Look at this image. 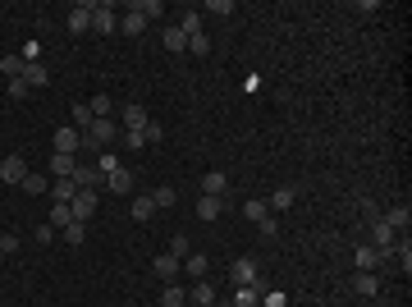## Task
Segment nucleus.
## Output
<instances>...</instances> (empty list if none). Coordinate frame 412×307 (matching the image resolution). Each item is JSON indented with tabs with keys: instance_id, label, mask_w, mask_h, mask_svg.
<instances>
[{
	"instance_id": "c756f323",
	"label": "nucleus",
	"mask_w": 412,
	"mask_h": 307,
	"mask_svg": "<svg viewBox=\"0 0 412 307\" xmlns=\"http://www.w3.org/2000/svg\"><path fill=\"white\" fill-rule=\"evenodd\" d=\"M74 193H78L74 179H55L51 184V202H74Z\"/></svg>"
},
{
	"instance_id": "393cba45",
	"label": "nucleus",
	"mask_w": 412,
	"mask_h": 307,
	"mask_svg": "<svg viewBox=\"0 0 412 307\" xmlns=\"http://www.w3.org/2000/svg\"><path fill=\"white\" fill-rule=\"evenodd\" d=\"M69 220H74V211H69V202H51V220H46V225H51V230H65Z\"/></svg>"
},
{
	"instance_id": "a211bd4d",
	"label": "nucleus",
	"mask_w": 412,
	"mask_h": 307,
	"mask_svg": "<svg viewBox=\"0 0 412 307\" xmlns=\"http://www.w3.org/2000/svg\"><path fill=\"white\" fill-rule=\"evenodd\" d=\"M120 33H129V37L147 33V14H142L138 5H133V10H129V14H124V19H120Z\"/></svg>"
},
{
	"instance_id": "58836bf2",
	"label": "nucleus",
	"mask_w": 412,
	"mask_h": 307,
	"mask_svg": "<svg viewBox=\"0 0 412 307\" xmlns=\"http://www.w3.org/2000/svg\"><path fill=\"white\" fill-rule=\"evenodd\" d=\"M115 170H120V161H115V152H101V156H97V175L106 179V175H115Z\"/></svg>"
},
{
	"instance_id": "f03ea898",
	"label": "nucleus",
	"mask_w": 412,
	"mask_h": 307,
	"mask_svg": "<svg viewBox=\"0 0 412 307\" xmlns=\"http://www.w3.org/2000/svg\"><path fill=\"white\" fill-rule=\"evenodd\" d=\"M97 202H101V193H97V188H78V193H74V202H69V211H74V220H83V225H87V220L97 216Z\"/></svg>"
},
{
	"instance_id": "423d86ee",
	"label": "nucleus",
	"mask_w": 412,
	"mask_h": 307,
	"mask_svg": "<svg viewBox=\"0 0 412 307\" xmlns=\"http://www.w3.org/2000/svg\"><path fill=\"white\" fill-rule=\"evenodd\" d=\"M55 152L78 156V152H83V133H78L74 124H60V129H55Z\"/></svg>"
},
{
	"instance_id": "f704fd0d",
	"label": "nucleus",
	"mask_w": 412,
	"mask_h": 307,
	"mask_svg": "<svg viewBox=\"0 0 412 307\" xmlns=\"http://www.w3.org/2000/svg\"><path fill=\"white\" fill-rule=\"evenodd\" d=\"M152 202H156V211H165V207H174V202H179V193H174L170 184H161V188L152 193Z\"/></svg>"
},
{
	"instance_id": "8fccbe9b",
	"label": "nucleus",
	"mask_w": 412,
	"mask_h": 307,
	"mask_svg": "<svg viewBox=\"0 0 412 307\" xmlns=\"http://www.w3.org/2000/svg\"><path fill=\"white\" fill-rule=\"evenodd\" d=\"M362 216H367V225H371V220L380 216V207H376V202H371V198H362Z\"/></svg>"
},
{
	"instance_id": "dca6fc26",
	"label": "nucleus",
	"mask_w": 412,
	"mask_h": 307,
	"mask_svg": "<svg viewBox=\"0 0 412 307\" xmlns=\"http://www.w3.org/2000/svg\"><path fill=\"white\" fill-rule=\"evenodd\" d=\"M188 303H197V307H211V303H216V285H211V280H197V285L188 289Z\"/></svg>"
},
{
	"instance_id": "1a4fd4ad",
	"label": "nucleus",
	"mask_w": 412,
	"mask_h": 307,
	"mask_svg": "<svg viewBox=\"0 0 412 307\" xmlns=\"http://www.w3.org/2000/svg\"><path fill=\"white\" fill-rule=\"evenodd\" d=\"M353 262H358V271H380V266H385V253L371 248V243H362L358 253H353Z\"/></svg>"
},
{
	"instance_id": "0eeeda50",
	"label": "nucleus",
	"mask_w": 412,
	"mask_h": 307,
	"mask_svg": "<svg viewBox=\"0 0 412 307\" xmlns=\"http://www.w3.org/2000/svg\"><path fill=\"white\" fill-rule=\"evenodd\" d=\"M229 280H234V289L257 285V280H261V275H257V262H252V257H239V262L229 266Z\"/></svg>"
},
{
	"instance_id": "ea45409f",
	"label": "nucleus",
	"mask_w": 412,
	"mask_h": 307,
	"mask_svg": "<svg viewBox=\"0 0 412 307\" xmlns=\"http://www.w3.org/2000/svg\"><path fill=\"white\" fill-rule=\"evenodd\" d=\"M188 55H211V37H206V33L188 37Z\"/></svg>"
},
{
	"instance_id": "5fc2aeb1",
	"label": "nucleus",
	"mask_w": 412,
	"mask_h": 307,
	"mask_svg": "<svg viewBox=\"0 0 412 307\" xmlns=\"http://www.w3.org/2000/svg\"><path fill=\"white\" fill-rule=\"evenodd\" d=\"M0 262H5V253H0Z\"/></svg>"
},
{
	"instance_id": "20e7f679",
	"label": "nucleus",
	"mask_w": 412,
	"mask_h": 307,
	"mask_svg": "<svg viewBox=\"0 0 412 307\" xmlns=\"http://www.w3.org/2000/svg\"><path fill=\"white\" fill-rule=\"evenodd\" d=\"M23 179H28V161H23L19 152L5 156V161H0V184H14V188H19Z\"/></svg>"
},
{
	"instance_id": "6ab92c4d",
	"label": "nucleus",
	"mask_w": 412,
	"mask_h": 307,
	"mask_svg": "<svg viewBox=\"0 0 412 307\" xmlns=\"http://www.w3.org/2000/svg\"><path fill=\"white\" fill-rule=\"evenodd\" d=\"M293 202H298V188H289V184H284V188H275L271 198H266V207H271V211H289Z\"/></svg>"
},
{
	"instance_id": "72a5a7b5",
	"label": "nucleus",
	"mask_w": 412,
	"mask_h": 307,
	"mask_svg": "<svg viewBox=\"0 0 412 307\" xmlns=\"http://www.w3.org/2000/svg\"><path fill=\"white\" fill-rule=\"evenodd\" d=\"M152 216H156L152 193H147V198H133V220H152Z\"/></svg>"
},
{
	"instance_id": "7c9ffc66",
	"label": "nucleus",
	"mask_w": 412,
	"mask_h": 307,
	"mask_svg": "<svg viewBox=\"0 0 412 307\" xmlns=\"http://www.w3.org/2000/svg\"><path fill=\"white\" fill-rule=\"evenodd\" d=\"M92 120H97V115H92V106H87V101H78V106H74V129L87 133V129H92Z\"/></svg>"
},
{
	"instance_id": "5701e85b",
	"label": "nucleus",
	"mask_w": 412,
	"mask_h": 307,
	"mask_svg": "<svg viewBox=\"0 0 412 307\" xmlns=\"http://www.w3.org/2000/svg\"><path fill=\"white\" fill-rule=\"evenodd\" d=\"M106 184V179L97 175V165H78L74 170V188H101Z\"/></svg>"
},
{
	"instance_id": "c9c22d12",
	"label": "nucleus",
	"mask_w": 412,
	"mask_h": 307,
	"mask_svg": "<svg viewBox=\"0 0 412 307\" xmlns=\"http://www.w3.org/2000/svg\"><path fill=\"white\" fill-rule=\"evenodd\" d=\"M120 143L129 147V152H142V147H147V138H142V129L133 133V129H120Z\"/></svg>"
},
{
	"instance_id": "c85d7f7f",
	"label": "nucleus",
	"mask_w": 412,
	"mask_h": 307,
	"mask_svg": "<svg viewBox=\"0 0 412 307\" xmlns=\"http://www.w3.org/2000/svg\"><path fill=\"white\" fill-rule=\"evenodd\" d=\"M161 307H188V294H184V285H165V294H161Z\"/></svg>"
},
{
	"instance_id": "cd10ccee",
	"label": "nucleus",
	"mask_w": 412,
	"mask_h": 307,
	"mask_svg": "<svg viewBox=\"0 0 412 307\" xmlns=\"http://www.w3.org/2000/svg\"><path fill=\"white\" fill-rule=\"evenodd\" d=\"M243 216H248L252 225H257V220L271 216V207H266V198H248V202H243Z\"/></svg>"
},
{
	"instance_id": "39448f33",
	"label": "nucleus",
	"mask_w": 412,
	"mask_h": 307,
	"mask_svg": "<svg viewBox=\"0 0 412 307\" xmlns=\"http://www.w3.org/2000/svg\"><path fill=\"white\" fill-rule=\"evenodd\" d=\"M92 10H97V0H78V5H74V10H69V33H87V28H92Z\"/></svg>"
},
{
	"instance_id": "f8f14e48",
	"label": "nucleus",
	"mask_w": 412,
	"mask_h": 307,
	"mask_svg": "<svg viewBox=\"0 0 412 307\" xmlns=\"http://www.w3.org/2000/svg\"><path fill=\"white\" fill-rule=\"evenodd\" d=\"M380 220H385L390 230H408V225H412V207H408V202H399V207H390Z\"/></svg>"
},
{
	"instance_id": "f3484780",
	"label": "nucleus",
	"mask_w": 412,
	"mask_h": 307,
	"mask_svg": "<svg viewBox=\"0 0 412 307\" xmlns=\"http://www.w3.org/2000/svg\"><path fill=\"white\" fill-rule=\"evenodd\" d=\"M74 170H78V156H65V152L51 156V175L55 179H74Z\"/></svg>"
},
{
	"instance_id": "2eb2a0df",
	"label": "nucleus",
	"mask_w": 412,
	"mask_h": 307,
	"mask_svg": "<svg viewBox=\"0 0 412 307\" xmlns=\"http://www.w3.org/2000/svg\"><path fill=\"white\" fill-rule=\"evenodd\" d=\"M261 294H266V285H243V289H234V307H257L261 303Z\"/></svg>"
},
{
	"instance_id": "9d476101",
	"label": "nucleus",
	"mask_w": 412,
	"mask_h": 307,
	"mask_svg": "<svg viewBox=\"0 0 412 307\" xmlns=\"http://www.w3.org/2000/svg\"><path fill=\"white\" fill-rule=\"evenodd\" d=\"M120 120H124V129H133V133H138V129H147V120H152V115H147V110H142L138 101H129V106L120 110Z\"/></svg>"
},
{
	"instance_id": "a19ab883",
	"label": "nucleus",
	"mask_w": 412,
	"mask_h": 307,
	"mask_svg": "<svg viewBox=\"0 0 412 307\" xmlns=\"http://www.w3.org/2000/svg\"><path fill=\"white\" fill-rule=\"evenodd\" d=\"M257 234H261V239H280V220H275V216L257 220Z\"/></svg>"
},
{
	"instance_id": "f257e3e1",
	"label": "nucleus",
	"mask_w": 412,
	"mask_h": 307,
	"mask_svg": "<svg viewBox=\"0 0 412 307\" xmlns=\"http://www.w3.org/2000/svg\"><path fill=\"white\" fill-rule=\"evenodd\" d=\"M115 143H120V124L115 120H92V129L83 133V152H92V156L110 152Z\"/></svg>"
},
{
	"instance_id": "473e14b6",
	"label": "nucleus",
	"mask_w": 412,
	"mask_h": 307,
	"mask_svg": "<svg viewBox=\"0 0 412 307\" xmlns=\"http://www.w3.org/2000/svg\"><path fill=\"white\" fill-rule=\"evenodd\" d=\"M87 106H92V115H97V120H115V106H110L106 92H101V97H92Z\"/></svg>"
},
{
	"instance_id": "e433bc0d",
	"label": "nucleus",
	"mask_w": 412,
	"mask_h": 307,
	"mask_svg": "<svg viewBox=\"0 0 412 307\" xmlns=\"http://www.w3.org/2000/svg\"><path fill=\"white\" fill-rule=\"evenodd\" d=\"M234 10H239L234 0H206V10H202V14H220V19H229Z\"/></svg>"
},
{
	"instance_id": "ddd939ff",
	"label": "nucleus",
	"mask_w": 412,
	"mask_h": 307,
	"mask_svg": "<svg viewBox=\"0 0 412 307\" xmlns=\"http://www.w3.org/2000/svg\"><path fill=\"white\" fill-rule=\"evenodd\" d=\"M101 188H110V193H120V198H124V193H133V170H124V165H120L115 175H106V184H101Z\"/></svg>"
},
{
	"instance_id": "49530a36",
	"label": "nucleus",
	"mask_w": 412,
	"mask_h": 307,
	"mask_svg": "<svg viewBox=\"0 0 412 307\" xmlns=\"http://www.w3.org/2000/svg\"><path fill=\"white\" fill-rule=\"evenodd\" d=\"M0 253H5V257L19 253V234H0Z\"/></svg>"
},
{
	"instance_id": "4468645a",
	"label": "nucleus",
	"mask_w": 412,
	"mask_h": 307,
	"mask_svg": "<svg viewBox=\"0 0 412 307\" xmlns=\"http://www.w3.org/2000/svg\"><path fill=\"white\" fill-rule=\"evenodd\" d=\"M220 211H225V198H211V193L197 198V220H220Z\"/></svg>"
},
{
	"instance_id": "6e6552de",
	"label": "nucleus",
	"mask_w": 412,
	"mask_h": 307,
	"mask_svg": "<svg viewBox=\"0 0 412 307\" xmlns=\"http://www.w3.org/2000/svg\"><path fill=\"white\" fill-rule=\"evenodd\" d=\"M179 271H184V262H179V257H170V253H161V257L152 262V275H156V280H165V285H174V275H179Z\"/></svg>"
},
{
	"instance_id": "7ed1b4c3",
	"label": "nucleus",
	"mask_w": 412,
	"mask_h": 307,
	"mask_svg": "<svg viewBox=\"0 0 412 307\" xmlns=\"http://www.w3.org/2000/svg\"><path fill=\"white\" fill-rule=\"evenodd\" d=\"M120 28V14L110 0H97V10H92V33H115Z\"/></svg>"
},
{
	"instance_id": "864d4df0",
	"label": "nucleus",
	"mask_w": 412,
	"mask_h": 307,
	"mask_svg": "<svg viewBox=\"0 0 412 307\" xmlns=\"http://www.w3.org/2000/svg\"><path fill=\"white\" fill-rule=\"evenodd\" d=\"M211 307H234V303H220V298H216V303H211Z\"/></svg>"
},
{
	"instance_id": "79ce46f5",
	"label": "nucleus",
	"mask_w": 412,
	"mask_h": 307,
	"mask_svg": "<svg viewBox=\"0 0 412 307\" xmlns=\"http://www.w3.org/2000/svg\"><path fill=\"white\" fill-rule=\"evenodd\" d=\"M394 257L403 262V275H408V271H412V243H408V239H403V243H394Z\"/></svg>"
},
{
	"instance_id": "bb28decb",
	"label": "nucleus",
	"mask_w": 412,
	"mask_h": 307,
	"mask_svg": "<svg viewBox=\"0 0 412 307\" xmlns=\"http://www.w3.org/2000/svg\"><path fill=\"white\" fill-rule=\"evenodd\" d=\"M60 239H65V243H69V248H78V243H83V239H87V225H83V220H69L65 230H60Z\"/></svg>"
},
{
	"instance_id": "2f4dec72",
	"label": "nucleus",
	"mask_w": 412,
	"mask_h": 307,
	"mask_svg": "<svg viewBox=\"0 0 412 307\" xmlns=\"http://www.w3.org/2000/svg\"><path fill=\"white\" fill-rule=\"evenodd\" d=\"M179 33H184V37H197V33H202V10H184V23H179Z\"/></svg>"
},
{
	"instance_id": "37998d69",
	"label": "nucleus",
	"mask_w": 412,
	"mask_h": 307,
	"mask_svg": "<svg viewBox=\"0 0 412 307\" xmlns=\"http://www.w3.org/2000/svg\"><path fill=\"white\" fill-rule=\"evenodd\" d=\"M138 10L147 14V23H152V19H161V14H165V5H161V0H138Z\"/></svg>"
},
{
	"instance_id": "de8ad7c7",
	"label": "nucleus",
	"mask_w": 412,
	"mask_h": 307,
	"mask_svg": "<svg viewBox=\"0 0 412 307\" xmlns=\"http://www.w3.org/2000/svg\"><path fill=\"white\" fill-rule=\"evenodd\" d=\"M142 138H147V143H161V138H165V129H161L156 120H147V129H142Z\"/></svg>"
},
{
	"instance_id": "a18cd8bd",
	"label": "nucleus",
	"mask_w": 412,
	"mask_h": 307,
	"mask_svg": "<svg viewBox=\"0 0 412 307\" xmlns=\"http://www.w3.org/2000/svg\"><path fill=\"white\" fill-rule=\"evenodd\" d=\"M5 92H10L14 101H23V97H28L33 88H28V83H23V74H19V78H10V88H5Z\"/></svg>"
},
{
	"instance_id": "b1692460",
	"label": "nucleus",
	"mask_w": 412,
	"mask_h": 307,
	"mask_svg": "<svg viewBox=\"0 0 412 307\" xmlns=\"http://www.w3.org/2000/svg\"><path fill=\"white\" fill-rule=\"evenodd\" d=\"M161 46H165V51H174V55H184V51H188V37L179 33V28H165V33H161Z\"/></svg>"
},
{
	"instance_id": "4c0bfd02",
	"label": "nucleus",
	"mask_w": 412,
	"mask_h": 307,
	"mask_svg": "<svg viewBox=\"0 0 412 307\" xmlns=\"http://www.w3.org/2000/svg\"><path fill=\"white\" fill-rule=\"evenodd\" d=\"M0 74H5V78H19L23 74V60H19V55H0Z\"/></svg>"
},
{
	"instance_id": "a878e982",
	"label": "nucleus",
	"mask_w": 412,
	"mask_h": 307,
	"mask_svg": "<svg viewBox=\"0 0 412 307\" xmlns=\"http://www.w3.org/2000/svg\"><path fill=\"white\" fill-rule=\"evenodd\" d=\"M206 271H211V262H206L202 253H188V262H184V275H193V280H206Z\"/></svg>"
},
{
	"instance_id": "aec40b11",
	"label": "nucleus",
	"mask_w": 412,
	"mask_h": 307,
	"mask_svg": "<svg viewBox=\"0 0 412 307\" xmlns=\"http://www.w3.org/2000/svg\"><path fill=\"white\" fill-rule=\"evenodd\" d=\"M353 289H358L362 298H376V294H380V280H376V271H358V275H353Z\"/></svg>"
},
{
	"instance_id": "4be33fe9",
	"label": "nucleus",
	"mask_w": 412,
	"mask_h": 307,
	"mask_svg": "<svg viewBox=\"0 0 412 307\" xmlns=\"http://www.w3.org/2000/svg\"><path fill=\"white\" fill-rule=\"evenodd\" d=\"M23 193H33V198H46V193H51V179H46L42 175V170H37V175H33V170H28V179H23Z\"/></svg>"
},
{
	"instance_id": "412c9836",
	"label": "nucleus",
	"mask_w": 412,
	"mask_h": 307,
	"mask_svg": "<svg viewBox=\"0 0 412 307\" xmlns=\"http://www.w3.org/2000/svg\"><path fill=\"white\" fill-rule=\"evenodd\" d=\"M23 83H28V88H46V83H51V69H46L42 60H37V65H23Z\"/></svg>"
},
{
	"instance_id": "603ef678",
	"label": "nucleus",
	"mask_w": 412,
	"mask_h": 307,
	"mask_svg": "<svg viewBox=\"0 0 412 307\" xmlns=\"http://www.w3.org/2000/svg\"><path fill=\"white\" fill-rule=\"evenodd\" d=\"M243 92H261V74H248V78H243Z\"/></svg>"
},
{
	"instance_id": "c03bdc74",
	"label": "nucleus",
	"mask_w": 412,
	"mask_h": 307,
	"mask_svg": "<svg viewBox=\"0 0 412 307\" xmlns=\"http://www.w3.org/2000/svg\"><path fill=\"white\" fill-rule=\"evenodd\" d=\"M170 257H179V262L188 257V234H174L170 239Z\"/></svg>"
},
{
	"instance_id": "09e8293b",
	"label": "nucleus",
	"mask_w": 412,
	"mask_h": 307,
	"mask_svg": "<svg viewBox=\"0 0 412 307\" xmlns=\"http://www.w3.org/2000/svg\"><path fill=\"white\" fill-rule=\"evenodd\" d=\"M257 307H284V294H275V289H266V294H261V303Z\"/></svg>"
},
{
	"instance_id": "3c124183",
	"label": "nucleus",
	"mask_w": 412,
	"mask_h": 307,
	"mask_svg": "<svg viewBox=\"0 0 412 307\" xmlns=\"http://www.w3.org/2000/svg\"><path fill=\"white\" fill-rule=\"evenodd\" d=\"M55 234H60V230H51V225H37V243H51Z\"/></svg>"
},
{
	"instance_id": "9b49d317",
	"label": "nucleus",
	"mask_w": 412,
	"mask_h": 307,
	"mask_svg": "<svg viewBox=\"0 0 412 307\" xmlns=\"http://www.w3.org/2000/svg\"><path fill=\"white\" fill-rule=\"evenodd\" d=\"M225 188H229V175H225V170H206V175H202V193L225 198Z\"/></svg>"
}]
</instances>
